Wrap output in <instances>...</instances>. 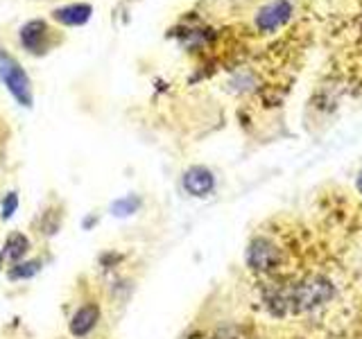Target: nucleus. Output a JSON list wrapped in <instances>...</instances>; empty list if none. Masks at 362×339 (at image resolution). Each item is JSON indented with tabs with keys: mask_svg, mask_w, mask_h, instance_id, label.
Listing matches in <instances>:
<instances>
[{
	"mask_svg": "<svg viewBox=\"0 0 362 339\" xmlns=\"http://www.w3.org/2000/svg\"><path fill=\"white\" fill-rule=\"evenodd\" d=\"M333 297V285L331 280H326L324 276H310L301 280L297 287H292L283 303L292 305L294 310H313L317 305L326 303Z\"/></svg>",
	"mask_w": 362,
	"mask_h": 339,
	"instance_id": "1",
	"label": "nucleus"
},
{
	"mask_svg": "<svg viewBox=\"0 0 362 339\" xmlns=\"http://www.w3.org/2000/svg\"><path fill=\"white\" fill-rule=\"evenodd\" d=\"M0 79L7 84V88L11 90L21 105L30 107L32 105V88H30V79L23 73V68L11 59L9 54L0 52Z\"/></svg>",
	"mask_w": 362,
	"mask_h": 339,
	"instance_id": "2",
	"label": "nucleus"
},
{
	"mask_svg": "<svg viewBox=\"0 0 362 339\" xmlns=\"http://www.w3.org/2000/svg\"><path fill=\"white\" fill-rule=\"evenodd\" d=\"M281 263V249L265 240V237H256V240L249 242L247 249V265L254 271H272L276 269Z\"/></svg>",
	"mask_w": 362,
	"mask_h": 339,
	"instance_id": "3",
	"label": "nucleus"
},
{
	"mask_svg": "<svg viewBox=\"0 0 362 339\" xmlns=\"http://www.w3.org/2000/svg\"><path fill=\"white\" fill-rule=\"evenodd\" d=\"M21 43L23 48L30 50L32 54H43L52 45L50 30L43 20H30L28 25L21 30Z\"/></svg>",
	"mask_w": 362,
	"mask_h": 339,
	"instance_id": "4",
	"label": "nucleus"
},
{
	"mask_svg": "<svg viewBox=\"0 0 362 339\" xmlns=\"http://www.w3.org/2000/svg\"><path fill=\"white\" fill-rule=\"evenodd\" d=\"M290 14H292V5L288 0H272L269 5H265L256 14V25L263 32H274L290 18Z\"/></svg>",
	"mask_w": 362,
	"mask_h": 339,
	"instance_id": "5",
	"label": "nucleus"
},
{
	"mask_svg": "<svg viewBox=\"0 0 362 339\" xmlns=\"http://www.w3.org/2000/svg\"><path fill=\"white\" fill-rule=\"evenodd\" d=\"M215 188V177L209 167H188L184 172V190L192 197H209Z\"/></svg>",
	"mask_w": 362,
	"mask_h": 339,
	"instance_id": "6",
	"label": "nucleus"
},
{
	"mask_svg": "<svg viewBox=\"0 0 362 339\" xmlns=\"http://www.w3.org/2000/svg\"><path fill=\"white\" fill-rule=\"evenodd\" d=\"M98 319H100V308L95 303L79 305V308L75 310V314H73V319H71V335L77 337V339L88 337L90 333L95 331Z\"/></svg>",
	"mask_w": 362,
	"mask_h": 339,
	"instance_id": "7",
	"label": "nucleus"
},
{
	"mask_svg": "<svg viewBox=\"0 0 362 339\" xmlns=\"http://www.w3.org/2000/svg\"><path fill=\"white\" fill-rule=\"evenodd\" d=\"M93 14V9L86 3H75V5H66V7H59L52 11L54 20H59L62 25H84V23L90 18Z\"/></svg>",
	"mask_w": 362,
	"mask_h": 339,
	"instance_id": "8",
	"label": "nucleus"
},
{
	"mask_svg": "<svg viewBox=\"0 0 362 339\" xmlns=\"http://www.w3.org/2000/svg\"><path fill=\"white\" fill-rule=\"evenodd\" d=\"M28 251V240L23 237L21 233H14V235H9V240L5 244V256L9 260H21L23 256H25Z\"/></svg>",
	"mask_w": 362,
	"mask_h": 339,
	"instance_id": "9",
	"label": "nucleus"
},
{
	"mask_svg": "<svg viewBox=\"0 0 362 339\" xmlns=\"http://www.w3.org/2000/svg\"><path fill=\"white\" fill-rule=\"evenodd\" d=\"M213 339H245V335L240 333V328L231 326V328H220V331L213 335Z\"/></svg>",
	"mask_w": 362,
	"mask_h": 339,
	"instance_id": "10",
	"label": "nucleus"
},
{
	"mask_svg": "<svg viewBox=\"0 0 362 339\" xmlns=\"http://www.w3.org/2000/svg\"><path fill=\"white\" fill-rule=\"evenodd\" d=\"M16 203H18L16 195H9V197H7V201L3 203V218H9V215L16 210Z\"/></svg>",
	"mask_w": 362,
	"mask_h": 339,
	"instance_id": "11",
	"label": "nucleus"
},
{
	"mask_svg": "<svg viewBox=\"0 0 362 339\" xmlns=\"http://www.w3.org/2000/svg\"><path fill=\"white\" fill-rule=\"evenodd\" d=\"M356 188H358V192L362 195V172L358 174V179H356Z\"/></svg>",
	"mask_w": 362,
	"mask_h": 339,
	"instance_id": "12",
	"label": "nucleus"
}]
</instances>
